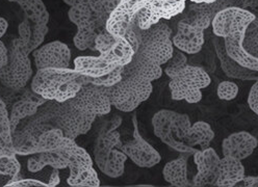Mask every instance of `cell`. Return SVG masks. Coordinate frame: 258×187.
Listing matches in <instances>:
<instances>
[{"label": "cell", "mask_w": 258, "mask_h": 187, "mask_svg": "<svg viewBox=\"0 0 258 187\" xmlns=\"http://www.w3.org/2000/svg\"><path fill=\"white\" fill-rule=\"evenodd\" d=\"M85 84V76L74 68H45L37 70L30 88L48 101L62 103L72 99Z\"/></svg>", "instance_id": "cell-1"}, {"label": "cell", "mask_w": 258, "mask_h": 187, "mask_svg": "<svg viewBox=\"0 0 258 187\" xmlns=\"http://www.w3.org/2000/svg\"><path fill=\"white\" fill-rule=\"evenodd\" d=\"M122 119L115 116L105 122L94 144V160L105 176L119 178L124 175L128 157L121 151V134L116 131Z\"/></svg>", "instance_id": "cell-2"}, {"label": "cell", "mask_w": 258, "mask_h": 187, "mask_svg": "<svg viewBox=\"0 0 258 187\" xmlns=\"http://www.w3.org/2000/svg\"><path fill=\"white\" fill-rule=\"evenodd\" d=\"M69 20L75 24L77 31L73 43L80 51L94 49L97 36L106 30V21L103 20L91 7L89 0H77L68 11Z\"/></svg>", "instance_id": "cell-3"}, {"label": "cell", "mask_w": 258, "mask_h": 187, "mask_svg": "<svg viewBox=\"0 0 258 187\" xmlns=\"http://www.w3.org/2000/svg\"><path fill=\"white\" fill-rule=\"evenodd\" d=\"M134 26L139 41L137 52L159 66L165 65L172 57L175 48L172 42V28L164 21L145 30L140 29L136 21Z\"/></svg>", "instance_id": "cell-4"}, {"label": "cell", "mask_w": 258, "mask_h": 187, "mask_svg": "<svg viewBox=\"0 0 258 187\" xmlns=\"http://www.w3.org/2000/svg\"><path fill=\"white\" fill-rule=\"evenodd\" d=\"M191 123L188 115L179 114L170 109H161L152 118L153 132L168 147L179 153L192 155L196 149L182 142V137Z\"/></svg>", "instance_id": "cell-5"}, {"label": "cell", "mask_w": 258, "mask_h": 187, "mask_svg": "<svg viewBox=\"0 0 258 187\" xmlns=\"http://www.w3.org/2000/svg\"><path fill=\"white\" fill-rule=\"evenodd\" d=\"M111 106L123 113H131L151 96V81L135 76L122 77V80L110 87H105Z\"/></svg>", "instance_id": "cell-6"}, {"label": "cell", "mask_w": 258, "mask_h": 187, "mask_svg": "<svg viewBox=\"0 0 258 187\" xmlns=\"http://www.w3.org/2000/svg\"><path fill=\"white\" fill-rule=\"evenodd\" d=\"M66 155L69 177L68 185L72 187H98L100 180L93 166V159L86 149L76 144L75 139L69 138L62 149Z\"/></svg>", "instance_id": "cell-7"}, {"label": "cell", "mask_w": 258, "mask_h": 187, "mask_svg": "<svg viewBox=\"0 0 258 187\" xmlns=\"http://www.w3.org/2000/svg\"><path fill=\"white\" fill-rule=\"evenodd\" d=\"M212 79L205 69L187 65L178 75L171 78L169 88L175 101H186L194 104L202 100V89L211 84Z\"/></svg>", "instance_id": "cell-8"}, {"label": "cell", "mask_w": 258, "mask_h": 187, "mask_svg": "<svg viewBox=\"0 0 258 187\" xmlns=\"http://www.w3.org/2000/svg\"><path fill=\"white\" fill-rule=\"evenodd\" d=\"M96 118L76 107L70 100L54 103V127L59 128L63 135L69 138L76 139L80 135L87 134L92 129Z\"/></svg>", "instance_id": "cell-9"}, {"label": "cell", "mask_w": 258, "mask_h": 187, "mask_svg": "<svg viewBox=\"0 0 258 187\" xmlns=\"http://www.w3.org/2000/svg\"><path fill=\"white\" fill-rule=\"evenodd\" d=\"M255 18L256 16L250 11L229 7L216 14L211 26L216 37L244 40L248 26Z\"/></svg>", "instance_id": "cell-10"}, {"label": "cell", "mask_w": 258, "mask_h": 187, "mask_svg": "<svg viewBox=\"0 0 258 187\" xmlns=\"http://www.w3.org/2000/svg\"><path fill=\"white\" fill-rule=\"evenodd\" d=\"M9 51V60L5 67H0V82L12 90L24 88L34 74L29 55L23 52L13 41Z\"/></svg>", "instance_id": "cell-11"}, {"label": "cell", "mask_w": 258, "mask_h": 187, "mask_svg": "<svg viewBox=\"0 0 258 187\" xmlns=\"http://www.w3.org/2000/svg\"><path fill=\"white\" fill-rule=\"evenodd\" d=\"M93 51H98L99 55L115 68L129 64L136 53L134 46L126 37H115L107 30L97 36Z\"/></svg>", "instance_id": "cell-12"}, {"label": "cell", "mask_w": 258, "mask_h": 187, "mask_svg": "<svg viewBox=\"0 0 258 187\" xmlns=\"http://www.w3.org/2000/svg\"><path fill=\"white\" fill-rule=\"evenodd\" d=\"M186 2L187 0H153L137 15L136 24L140 29L145 30L163 20H171L184 11Z\"/></svg>", "instance_id": "cell-13"}, {"label": "cell", "mask_w": 258, "mask_h": 187, "mask_svg": "<svg viewBox=\"0 0 258 187\" xmlns=\"http://www.w3.org/2000/svg\"><path fill=\"white\" fill-rule=\"evenodd\" d=\"M153 0H121L111 12L106 22V30L115 37H124L133 26L137 15Z\"/></svg>", "instance_id": "cell-14"}, {"label": "cell", "mask_w": 258, "mask_h": 187, "mask_svg": "<svg viewBox=\"0 0 258 187\" xmlns=\"http://www.w3.org/2000/svg\"><path fill=\"white\" fill-rule=\"evenodd\" d=\"M70 101L85 113L103 117L110 113L111 104L105 87L94 84H85Z\"/></svg>", "instance_id": "cell-15"}, {"label": "cell", "mask_w": 258, "mask_h": 187, "mask_svg": "<svg viewBox=\"0 0 258 187\" xmlns=\"http://www.w3.org/2000/svg\"><path fill=\"white\" fill-rule=\"evenodd\" d=\"M133 122L135 128L134 138L131 142L122 145L121 151L139 167L151 168L160 162L161 156L158 151L141 135L136 116L133 118Z\"/></svg>", "instance_id": "cell-16"}, {"label": "cell", "mask_w": 258, "mask_h": 187, "mask_svg": "<svg viewBox=\"0 0 258 187\" xmlns=\"http://www.w3.org/2000/svg\"><path fill=\"white\" fill-rule=\"evenodd\" d=\"M192 156L194 162L197 166V174L192 178L191 186H216L220 173L221 161L216 150L211 147L204 150H196Z\"/></svg>", "instance_id": "cell-17"}, {"label": "cell", "mask_w": 258, "mask_h": 187, "mask_svg": "<svg viewBox=\"0 0 258 187\" xmlns=\"http://www.w3.org/2000/svg\"><path fill=\"white\" fill-rule=\"evenodd\" d=\"M37 70L45 68H69L71 50L64 43L53 41L31 52Z\"/></svg>", "instance_id": "cell-18"}, {"label": "cell", "mask_w": 258, "mask_h": 187, "mask_svg": "<svg viewBox=\"0 0 258 187\" xmlns=\"http://www.w3.org/2000/svg\"><path fill=\"white\" fill-rule=\"evenodd\" d=\"M175 48L186 54L199 53L205 43L204 31L194 27L182 20L177 23L176 34L172 38Z\"/></svg>", "instance_id": "cell-19"}, {"label": "cell", "mask_w": 258, "mask_h": 187, "mask_svg": "<svg viewBox=\"0 0 258 187\" xmlns=\"http://www.w3.org/2000/svg\"><path fill=\"white\" fill-rule=\"evenodd\" d=\"M258 146L257 138L247 132L238 131L231 133L222 143V152L224 156H230L243 161L253 154Z\"/></svg>", "instance_id": "cell-20"}, {"label": "cell", "mask_w": 258, "mask_h": 187, "mask_svg": "<svg viewBox=\"0 0 258 187\" xmlns=\"http://www.w3.org/2000/svg\"><path fill=\"white\" fill-rule=\"evenodd\" d=\"M47 101L48 100L37 95L32 90L30 92H25L24 96L16 102L11 109L10 124L12 136L15 133L16 129L19 127L20 123L24 119L36 115L39 111V107L45 104Z\"/></svg>", "instance_id": "cell-21"}, {"label": "cell", "mask_w": 258, "mask_h": 187, "mask_svg": "<svg viewBox=\"0 0 258 187\" xmlns=\"http://www.w3.org/2000/svg\"><path fill=\"white\" fill-rule=\"evenodd\" d=\"M214 46L216 54L220 60L221 68L226 76L233 78V79L245 81H255L258 79V72L239 67L227 55L225 51L224 40L222 38L216 37L214 39Z\"/></svg>", "instance_id": "cell-22"}, {"label": "cell", "mask_w": 258, "mask_h": 187, "mask_svg": "<svg viewBox=\"0 0 258 187\" xmlns=\"http://www.w3.org/2000/svg\"><path fill=\"white\" fill-rule=\"evenodd\" d=\"M163 75V68L152 60L136 52L129 64L123 68V77L135 76L142 79L154 81Z\"/></svg>", "instance_id": "cell-23"}, {"label": "cell", "mask_w": 258, "mask_h": 187, "mask_svg": "<svg viewBox=\"0 0 258 187\" xmlns=\"http://www.w3.org/2000/svg\"><path fill=\"white\" fill-rule=\"evenodd\" d=\"M245 166L241 160L230 156H224L220 161V173L216 183L218 187L236 186L245 178Z\"/></svg>", "instance_id": "cell-24"}, {"label": "cell", "mask_w": 258, "mask_h": 187, "mask_svg": "<svg viewBox=\"0 0 258 187\" xmlns=\"http://www.w3.org/2000/svg\"><path fill=\"white\" fill-rule=\"evenodd\" d=\"M46 166L56 169L68 168V162L63 151L41 152L30 155L27 160V169L30 173H39Z\"/></svg>", "instance_id": "cell-25"}, {"label": "cell", "mask_w": 258, "mask_h": 187, "mask_svg": "<svg viewBox=\"0 0 258 187\" xmlns=\"http://www.w3.org/2000/svg\"><path fill=\"white\" fill-rule=\"evenodd\" d=\"M215 138V131L212 126L206 122L198 121L191 124L185 131L182 142L190 148L195 149L199 147L200 150H204L211 147V143Z\"/></svg>", "instance_id": "cell-26"}, {"label": "cell", "mask_w": 258, "mask_h": 187, "mask_svg": "<svg viewBox=\"0 0 258 187\" xmlns=\"http://www.w3.org/2000/svg\"><path fill=\"white\" fill-rule=\"evenodd\" d=\"M189 154L180 153L174 160L169 161L163 169L164 179L172 186L187 187L191 186L187 178V160Z\"/></svg>", "instance_id": "cell-27"}, {"label": "cell", "mask_w": 258, "mask_h": 187, "mask_svg": "<svg viewBox=\"0 0 258 187\" xmlns=\"http://www.w3.org/2000/svg\"><path fill=\"white\" fill-rule=\"evenodd\" d=\"M225 51L227 55L239 67L258 72V57L248 52L245 48L244 40L238 39H223Z\"/></svg>", "instance_id": "cell-28"}, {"label": "cell", "mask_w": 258, "mask_h": 187, "mask_svg": "<svg viewBox=\"0 0 258 187\" xmlns=\"http://www.w3.org/2000/svg\"><path fill=\"white\" fill-rule=\"evenodd\" d=\"M74 69L84 76L97 78L104 76L111 71H114V66L103 59L100 55L98 56H77L74 59Z\"/></svg>", "instance_id": "cell-29"}, {"label": "cell", "mask_w": 258, "mask_h": 187, "mask_svg": "<svg viewBox=\"0 0 258 187\" xmlns=\"http://www.w3.org/2000/svg\"><path fill=\"white\" fill-rule=\"evenodd\" d=\"M69 137L64 136L62 131L57 128H51L44 131L39 137L37 143L32 146L28 152V155H32L41 152L60 151L66 146Z\"/></svg>", "instance_id": "cell-30"}, {"label": "cell", "mask_w": 258, "mask_h": 187, "mask_svg": "<svg viewBox=\"0 0 258 187\" xmlns=\"http://www.w3.org/2000/svg\"><path fill=\"white\" fill-rule=\"evenodd\" d=\"M16 4L22 9L24 17L30 21L32 27L48 26L50 16L43 0H16Z\"/></svg>", "instance_id": "cell-31"}, {"label": "cell", "mask_w": 258, "mask_h": 187, "mask_svg": "<svg viewBox=\"0 0 258 187\" xmlns=\"http://www.w3.org/2000/svg\"><path fill=\"white\" fill-rule=\"evenodd\" d=\"M0 152L8 155L15 154L10 124V114L2 97H0Z\"/></svg>", "instance_id": "cell-32"}, {"label": "cell", "mask_w": 258, "mask_h": 187, "mask_svg": "<svg viewBox=\"0 0 258 187\" xmlns=\"http://www.w3.org/2000/svg\"><path fill=\"white\" fill-rule=\"evenodd\" d=\"M21 170V164L17 158V155H10L0 157V176L10 177L8 182H12L19 179V173Z\"/></svg>", "instance_id": "cell-33"}, {"label": "cell", "mask_w": 258, "mask_h": 187, "mask_svg": "<svg viewBox=\"0 0 258 187\" xmlns=\"http://www.w3.org/2000/svg\"><path fill=\"white\" fill-rule=\"evenodd\" d=\"M166 68L165 73L170 78L175 77L178 75L188 64H187V57L185 53L181 52L177 48H174V52L172 57L166 62Z\"/></svg>", "instance_id": "cell-34"}, {"label": "cell", "mask_w": 258, "mask_h": 187, "mask_svg": "<svg viewBox=\"0 0 258 187\" xmlns=\"http://www.w3.org/2000/svg\"><path fill=\"white\" fill-rule=\"evenodd\" d=\"M123 68L124 67H119V68L115 69L114 71H111L110 73H108L104 76H101V77H97V78H91V77L85 76V84L90 83V84H94L97 86L110 87L122 80Z\"/></svg>", "instance_id": "cell-35"}, {"label": "cell", "mask_w": 258, "mask_h": 187, "mask_svg": "<svg viewBox=\"0 0 258 187\" xmlns=\"http://www.w3.org/2000/svg\"><path fill=\"white\" fill-rule=\"evenodd\" d=\"M243 45L248 52L258 57V17H256L248 26Z\"/></svg>", "instance_id": "cell-36"}, {"label": "cell", "mask_w": 258, "mask_h": 187, "mask_svg": "<svg viewBox=\"0 0 258 187\" xmlns=\"http://www.w3.org/2000/svg\"><path fill=\"white\" fill-rule=\"evenodd\" d=\"M238 91H239L238 85L235 82L230 80H225L220 82L217 88L218 97L224 101L234 100L238 95Z\"/></svg>", "instance_id": "cell-37"}, {"label": "cell", "mask_w": 258, "mask_h": 187, "mask_svg": "<svg viewBox=\"0 0 258 187\" xmlns=\"http://www.w3.org/2000/svg\"><path fill=\"white\" fill-rule=\"evenodd\" d=\"M5 186L7 187H49L48 183L36 179H17L12 182H8Z\"/></svg>", "instance_id": "cell-38"}, {"label": "cell", "mask_w": 258, "mask_h": 187, "mask_svg": "<svg viewBox=\"0 0 258 187\" xmlns=\"http://www.w3.org/2000/svg\"><path fill=\"white\" fill-rule=\"evenodd\" d=\"M248 105L251 111L258 116V79L255 80V83L252 85L249 91Z\"/></svg>", "instance_id": "cell-39"}, {"label": "cell", "mask_w": 258, "mask_h": 187, "mask_svg": "<svg viewBox=\"0 0 258 187\" xmlns=\"http://www.w3.org/2000/svg\"><path fill=\"white\" fill-rule=\"evenodd\" d=\"M236 186H245V187H258V176H245Z\"/></svg>", "instance_id": "cell-40"}, {"label": "cell", "mask_w": 258, "mask_h": 187, "mask_svg": "<svg viewBox=\"0 0 258 187\" xmlns=\"http://www.w3.org/2000/svg\"><path fill=\"white\" fill-rule=\"evenodd\" d=\"M9 60L8 47L0 40V67H5Z\"/></svg>", "instance_id": "cell-41"}, {"label": "cell", "mask_w": 258, "mask_h": 187, "mask_svg": "<svg viewBox=\"0 0 258 187\" xmlns=\"http://www.w3.org/2000/svg\"><path fill=\"white\" fill-rule=\"evenodd\" d=\"M102 6L104 7L105 11L110 15L111 12L116 9L118 4L121 2V0H100Z\"/></svg>", "instance_id": "cell-42"}, {"label": "cell", "mask_w": 258, "mask_h": 187, "mask_svg": "<svg viewBox=\"0 0 258 187\" xmlns=\"http://www.w3.org/2000/svg\"><path fill=\"white\" fill-rule=\"evenodd\" d=\"M59 183H60V178L58 175V169L53 168V171H52L51 177L49 179V182H48V185H49V187H54V186L58 185Z\"/></svg>", "instance_id": "cell-43"}, {"label": "cell", "mask_w": 258, "mask_h": 187, "mask_svg": "<svg viewBox=\"0 0 258 187\" xmlns=\"http://www.w3.org/2000/svg\"><path fill=\"white\" fill-rule=\"evenodd\" d=\"M8 28H9L8 21L5 18L0 17V40H2V38L6 35Z\"/></svg>", "instance_id": "cell-44"}, {"label": "cell", "mask_w": 258, "mask_h": 187, "mask_svg": "<svg viewBox=\"0 0 258 187\" xmlns=\"http://www.w3.org/2000/svg\"><path fill=\"white\" fill-rule=\"evenodd\" d=\"M188 2L194 4H214L219 2V0H188Z\"/></svg>", "instance_id": "cell-45"}, {"label": "cell", "mask_w": 258, "mask_h": 187, "mask_svg": "<svg viewBox=\"0 0 258 187\" xmlns=\"http://www.w3.org/2000/svg\"><path fill=\"white\" fill-rule=\"evenodd\" d=\"M62 2H63V4H66L67 6L72 7L77 3V0H62Z\"/></svg>", "instance_id": "cell-46"}, {"label": "cell", "mask_w": 258, "mask_h": 187, "mask_svg": "<svg viewBox=\"0 0 258 187\" xmlns=\"http://www.w3.org/2000/svg\"><path fill=\"white\" fill-rule=\"evenodd\" d=\"M14 155V154H13ZM4 156H10V155H8V154H6V153H3V152H0V157H4Z\"/></svg>", "instance_id": "cell-47"}, {"label": "cell", "mask_w": 258, "mask_h": 187, "mask_svg": "<svg viewBox=\"0 0 258 187\" xmlns=\"http://www.w3.org/2000/svg\"><path fill=\"white\" fill-rule=\"evenodd\" d=\"M9 3H16V0H8Z\"/></svg>", "instance_id": "cell-48"}]
</instances>
